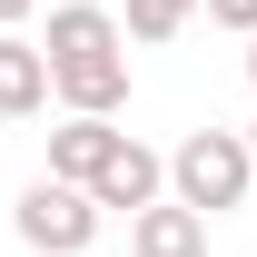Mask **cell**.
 Instances as JSON below:
<instances>
[{
	"mask_svg": "<svg viewBox=\"0 0 257 257\" xmlns=\"http://www.w3.org/2000/svg\"><path fill=\"white\" fill-rule=\"evenodd\" d=\"M40 50H50L60 109H99V119L128 109V20H119V10H99V0H60Z\"/></svg>",
	"mask_w": 257,
	"mask_h": 257,
	"instance_id": "1",
	"label": "cell"
},
{
	"mask_svg": "<svg viewBox=\"0 0 257 257\" xmlns=\"http://www.w3.org/2000/svg\"><path fill=\"white\" fill-rule=\"evenodd\" d=\"M247 188H257L247 128H188V139L168 149V198H188V208H208V218L247 208Z\"/></svg>",
	"mask_w": 257,
	"mask_h": 257,
	"instance_id": "2",
	"label": "cell"
},
{
	"mask_svg": "<svg viewBox=\"0 0 257 257\" xmlns=\"http://www.w3.org/2000/svg\"><path fill=\"white\" fill-rule=\"evenodd\" d=\"M99 188H79V178H50L40 168L30 188H20V208H10V227H20V247L30 257H89L99 247Z\"/></svg>",
	"mask_w": 257,
	"mask_h": 257,
	"instance_id": "3",
	"label": "cell"
},
{
	"mask_svg": "<svg viewBox=\"0 0 257 257\" xmlns=\"http://www.w3.org/2000/svg\"><path fill=\"white\" fill-rule=\"evenodd\" d=\"M128 257H208V208L188 198H149L128 218Z\"/></svg>",
	"mask_w": 257,
	"mask_h": 257,
	"instance_id": "4",
	"label": "cell"
},
{
	"mask_svg": "<svg viewBox=\"0 0 257 257\" xmlns=\"http://www.w3.org/2000/svg\"><path fill=\"white\" fill-rule=\"evenodd\" d=\"M60 99V79H50V50L20 30H0V119H40Z\"/></svg>",
	"mask_w": 257,
	"mask_h": 257,
	"instance_id": "5",
	"label": "cell"
},
{
	"mask_svg": "<svg viewBox=\"0 0 257 257\" xmlns=\"http://www.w3.org/2000/svg\"><path fill=\"white\" fill-rule=\"evenodd\" d=\"M89 188H99V208H128V218H139L149 198H168V159L149 149V139H119V149H109V168H99Z\"/></svg>",
	"mask_w": 257,
	"mask_h": 257,
	"instance_id": "6",
	"label": "cell"
},
{
	"mask_svg": "<svg viewBox=\"0 0 257 257\" xmlns=\"http://www.w3.org/2000/svg\"><path fill=\"white\" fill-rule=\"evenodd\" d=\"M128 128H109L99 119V109H69L60 128H50V178H79V188H89L99 168H109V149H119Z\"/></svg>",
	"mask_w": 257,
	"mask_h": 257,
	"instance_id": "7",
	"label": "cell"
},
{
	"mask_svg": "<svg viewBox=\"0 0 257 257\" xmlns=\"http://www.w3.org/2000/svg\"><path fill=\"white\" fill-rule=\"evenodd\" d=\"M198 10H208V0H128L119 20H128V40H139V50H159V40H178V30H188Z\"/></svg>",
	"mask_w": 257,
	"mask_h": 257,
	"instance_id": "8",
	"label": "cell"
},
{
	"mask_svg": "<svg viewBox=\"0 0 257 257\" xmlns=\"http://www.w3.org/2000/svg\"><path fill=\"white\" fill-rule=\"evenodd\" d=\"M208 20H218V30H237V40H247V30H257V0H208Z\"/></svg>",
	"mask_w": 257,
	"mask_h": 257,
	"instance_id": "9",
	"label": "cell"
},
{
	"mask_svg": "<svg viewBox=\"0 0 257 257\" xmlns=\"http://www.w3.org/2000/svg\"><path fill=\"white\" fill-rule=\"evenodd\" d=\"M30 10H40V0H0V30H20V20H30Z\"/></svg>",
	"mask_w": 257,
	"mask_h": 257,
	"instance_id": "10",
	"label": "cell"
},
{
	"mask_svg": "<svg viewBox=\"0 0 257 257\" xmlns=\"http://www.w3.org/2000/svg\"><path fill=\"white\" fill-rule=\"evenodd\" d=\"M247 79H257V30H247Z\"/></svg>",
	"mask_w": 257,
	"mask_h": 257,
	"instance_id": "11",
	"label": "cell"
},
{
	"mask_svg": "<svg viewBox=\"0 0 257 257\" xmlns=\"http://www.w3.org/2000/svg\"><path fill=\"white\" fill-rule=\"evenodd\" d=\"M247 149H257V119H247Z\"/></svg>",
	"mask_w": 257,
	"mask_h": 257,
	"instance_id": "12",
	"label": "cell"
}]
</instances>
